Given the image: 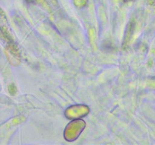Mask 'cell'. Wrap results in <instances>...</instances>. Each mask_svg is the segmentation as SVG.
Returning a JSON list of instances; mask_svg holds the SVG:
<instances>
[{
  "mask_svg": "<svg viewBox=\"0 0 155 145\" xmlns=\"http://www.w3.org/2000/svg\"><path fill=\"white\" fill-rule=\"evenodd\" d=\"M124 2H130V1H133V0H124Z\"/></svg>",
  "mask_w": 155,
  "mask_h": 145,
  "instance_id": "obj_2",
  "label": "cell"
},
{
  "mask_svg": "<svg viewBox=\"0 0 155 145\" xmlns=\"http://www.w3.org/2000/svg\"><path fill=\"white\" fill-rule=\"evenodd\" d=\"M26 2L27 3H29V4H32V3H34L36 2V0H26Z\"/></svg>",
  "mask_w": 155,
  "mask_h": 145,
  "instance_id": "obj_1",
  "label": "cell"
}]
</instances>
